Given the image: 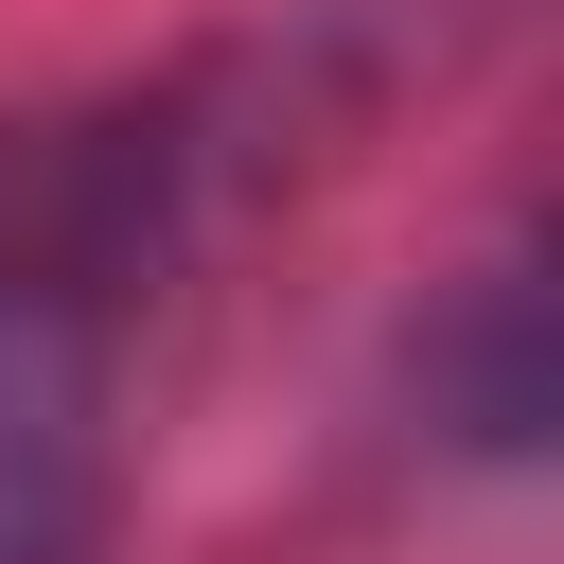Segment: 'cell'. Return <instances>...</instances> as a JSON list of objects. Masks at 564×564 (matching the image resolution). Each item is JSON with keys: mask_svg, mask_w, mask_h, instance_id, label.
Returning a JSON list of instances; mask_svg holds the SVG:
<instances>
[{"mask_svg": "<svg viewBox=\"0 0 564 564\" xmlns=\"http://www.w3.org/2000/svg\"><path fill=\"white\" fill-rule=\"evenodd\" d=\"M106 317L0 300V564H106Z\"/></svg>", "mask_w": 564, "mask_h": 564, "instance_id": "1", "label": "cell"}]
</instances>
